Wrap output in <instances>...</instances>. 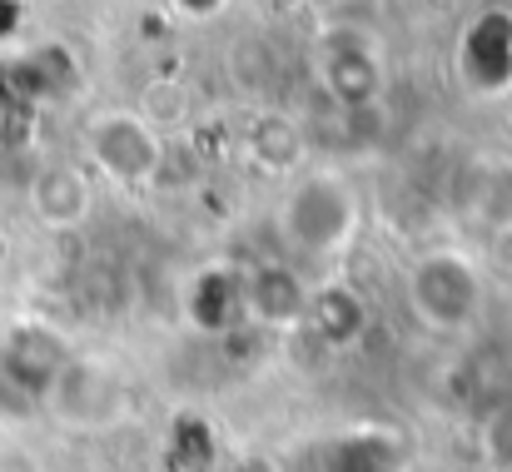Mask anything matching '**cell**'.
Instances as JSON below:
<instances>
[{
	"label": "cell",
	"instance_id": "obj_11",
	"mask_svg": "<svg viewBox=\"0 0 512 472\" xmlns=\"http://www.w3.org/2000/svg\"><path fill=\"white\" fill-rule=\"evenodd\" d=\"M398 443L388 433H353L329 448V472H393Z\"/></svg>",
	"mask_w": 512,
	"mask_h": 472
},
{
	"label": "cell",
	"instance_id": "obj_2",
	"mask_svg": "<svg viewBox=\"0 0 512 472\" xmlns=\"http://www.w3.org/2000/svg\"><path fill=\"white\" fill-rule=\"evenodd\" d=\"M408 309L428 333H468L483 314V274L458 249H428L408 269Z\"/></svg>",
	"mask_w": 512,
	"mask_h": 472
},
{
	"label": "cell",
	"instance_id": "obj_10",
	"mask_svg": "<svg viewBox=\"0 0 512 472\" xmlns=\"http://www.w3.org/2000/svg\"><path fill=\"white\" fill-rule=\"evenodd\" d=\"M184 314L199 333H229L244 323V274L239 269H204L184 289Z\"/></svg>",
	"mask_w": 512,
	"mask_h": 472
},
{
	"label": "cell",
	"instance_id": "obj_1",
	"mask_svg": "<svg viewBox=\"0 0 512 472\" xmlns=\"http://www.w3.org/2000/svg\"><path fill=\"white\" fill-rule=\"evenodd\" d=\"M358 189L339 169H304L279 204V234L304 259H339L358 239Z\"/></svg>",
	"mask_w": 512,
	"mask_h": 472
},
{
	"label": "cell",
	"instance_id": "obj_4",
	"mask_svg": "<svg viewBox=\"0 0 512 472\" xmlns=\"http://www.w3.org/2000/svg\"><path fill=\"white\" fill-rule=\"evenodd\" d=\"M314 70H319V90H324L339 110H368V105H378V100H383V85H388L378 45H373L368 35H358V30L324 35Z\"/></svg>",
	"mask_w": 512,
	"mask_h": 472
},
{
	"label": "cell",
	"instance_id": "obj_13",
	"mask_svg": "<svg viewBox=\"0 0 512 472\" xmlns=\"http://www.w3.org/2000/svg\"><path fill=\"white\" fill-rule=\"evenodd\" d=\"M478 448L493 472H512V393L488 403V413L478 423Z\"/></svg>",
	"mask_w": 512,
	"mask_h": 472
},
{
	"label": "cell",
	"instance_id": "obj_14",
	"mask_svg": "<svg viewBox=\"0 0 512 472\" xmlns=\"http://www.w3.org/2000/svg\"><path fill=\"white\" fill-rule=\"evenodd\" d=\"M170 5L179 10V15H189V20H214L229 0H170Z\"/></svg>",
	"mask_w": 512,
	"mask_h": 472
},
{
	"label": "cell",
	"instance_id": "obj_3",
	"mask_svg": "<svg viewBox=\"0 0 512 472\" xmlns=\"http://www.w3.org/2000/svg\"><path fill=\"white\" fill-rule=\"evenodd\" d=\"M85 155L105 179H115L125 189H140V184H150L160 174L165 145H160V130L150 125V115H140V110H100L85 125Z\"/></svg>",
	"mask_w": 512,
	"mask_h": 472
},
{
	"label": "cell",
	"instance_id": "obj_6",
	"mask_svg": "<svg viewBox=\"0 0 512 472\" xmlns=\"http://www.w3.org/2000/svg\"><path fill=\"white\" fill-rule=\"evenodd\" d=\"M368 323H373L368 299H363L353 284H343V279L309 284V309H304L299 333H309L324 353H348V348H358L363 333H368Z\"/></svg>",
	"mask_w": 512,
	"mask_h": 472
},
{
	"label": "cell",
	"instance_id": "obj_15",
	"mask_svg": "<svg viewBox=\"0 0 512 472\" xmlns=\"http://www.w3.org/2000/svg\"><path fill=\"white\" fill-rule=\"evenodd\" d=\"M224 472H274V463H269V458H259V453H244V458H229Z\"/></svg>",
	"mask_w": 512,
	"mask_h": 472
},
{
	"label": "cell",
	"instance_id": "obj_12",
	"mask_svg": "<svg viewBox=\"0 0 512 472\" xmlns=\"http://www.w3.org/2000/svg\"><path fill=\"white\" fill-rule=\"evenodd\" d=\"M299 150H304V135H299V125H289L284 115H264V120L254 125V159H259L264 169H289V164H299Z\"/></svg>",
	"mask_w": 512,
	"mask_h": 472
},
{
	"label": "cell",
	"instance_id": "obj_8",
	"mask_svg": "<svg viewBox=\"0 0 512 472\" xmlns=\"http://www.w3.org/2000/svg\"><path fill=\"white\" fill-rule=\"evenodd\" d=\"M25 194H30V209L45 229H75L95 209V189H90V174L80 164H40L30 174Z\"/></svg>",
	"mask_w": 512,
	"mask_h": 472
},
{
	"label": "cell",
	"instance_id": "obj_5",
	"mask_svg": "<svg viewBox=\"0 0 512 472\" xmlns=\"http://www.w3.org/2000/svg\"><path fill=\"white\" fill-rule=\"evenodd\" d=\"M458 70L473 90L498 95L512 85V10H478L458 35Z\"/></svg>",
	"mask_w": 512,
	"mask_h": 472
},
{
	"label": "cell",
	"instance_id": "obj_7",
	"mask_svg": "<svg viewBox=\"0 0 512 472\" xmlns=\"http://www.w3.org/2000/svg\"><path fill=\"white\" fill-rule=\"evenodd\" d=\"M309 309V279H299V269L289 264H254L244 274V318L259 328H299Z\"/></svg>",
	"mask_w": 512,
	"mask_h": 472
},
{
	"label": "cell",
	"instance_id": "obj_9",
	"mask_svg": "<svg viewBox=\"0 0 512 472\" xmlns=\"http://www.w3.org/2000/svg\"><path fill=\"white\" fill-rule=\"evenodd\" d=\"M45 403L65 418V423H105L115 408H120V388L100 373V368H85V363H65L60 368V378L50 383V393H45Z\"/></svg>",
	"mask_w": 512,
	"mask_h": 472
}]
</instances>
